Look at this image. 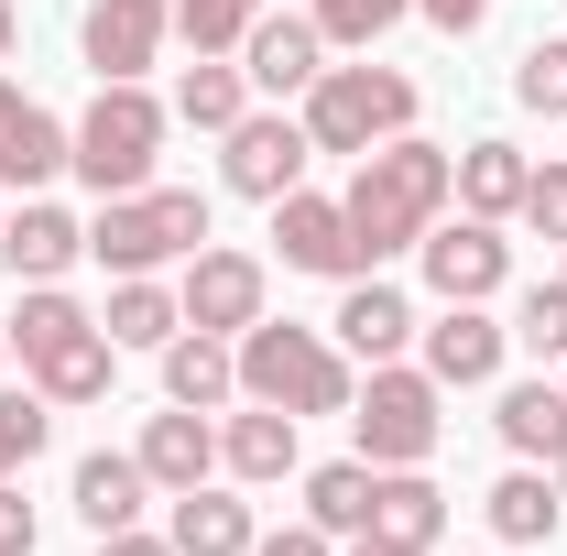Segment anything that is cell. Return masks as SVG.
Instances as JSON below:
<instances>
[{
	"instance_id": "cell-1",
	"label": "cell",
	"mask_w": 567,
	"mask_h": 556,
	"mask_svg": "<svg viewBox=\"0 0 567 556\" xmlns=\"http://www.w3.org/2000/svg\"><path fill=\"white\" fill-rule=\"evenodd\" d=\"M447 186H458V153H436V142L393 132V142H371V153H360V175H350V197H339V208H350L360 251L382 262V251H415L425 229H436Z\"/></svg>"
},
{
	"instance_id": "cell-11",
	"label": "cell",
	"mask_w": 567,
	"mask_h": 556,
	"mask_svg": "<svg viewBox=\"0 0 567 556\" xmlns=\"http://www.w3.org/2000/svg\"><path fill=\"white\" fill-rule=\"evenodd\" d=\"M306 153H317V142H306V121H262V110H240V121H229V186L274 208V197H295V186H306Z\"/></svg>"
},
{
	"instance_id": "cell-26",
	"label": "cell",
	"mask_w": 567,
	"mask_h": 556,
	"mask_svg": "<svg viewBox=\"0 0 567 556\" xmlns=\"http://www.w3.org/2000/svg\"><path fill=\"white\" fill-rule=\"evenodd\" d=\"M99 328H110V349H164L175 328H186V306H175L153 274H121V284H110V317H99Z\"/></svg>"
},
{
	"instance_id": "cell-14",
	"label": "cell",
	"mask_w": 567,
	"mask_h": 556,
	"mask_svg": "<svg viewBox=\"0 0 567 556\" xmlns=\"http://www.w3.org/2000/svg\"><path fill=\"white\" fill-rule=\"evenodd\" d=\"M317 55H328V33H317V22H295V11H262V22L240 33V76H251V87H274V99L317 87Z\"/></svg>"
},
{
	"instance_id": "cell-28",
	"label": "cell",
	"mask_w": 567,
	"mask_h": 556,
	"mask_svg": "<svg viewBox=\"0 0 567 556\" xmlns=\"http://www.w3.org/2000/svg\"><path fill=\"white\" fill-rule=\"evenodd\" d=\"M306 524H328V535H371V459H328V470H306Z\"/></svg>"
},
{
	"instance_id": "cell-37",
	"label": "cell",
	"mask_w": 567,
	"mask_h": 556,
	"mask_svg": "<svg viewBox=\"0 0 567 556\" xmlns=\"http://www.w3.org/2000/svg\"><path fill=\"white\" fill-rule=\"evenodd\" d=\"M251 556H328V524H284V535H251Z\"/></svg>"
},
{
	"instance_id": "cell-38",
	"label": "cell",
	"mask_w": 567,
	"mask_h": 556,
	"mask_svg": "<svg viewBox=\"0 0 567 556\" xmlns=\"http://www.w3.org/2000/svg\"><path fill=\"white\" fill-rule=\"evenodd\" d=\"M425 22H436V33H481V11H492V0H415Z\"/></svg>"
},
{
	"instance_id": "cell-17",
	"label": "cell",
	"mask_w": 567,
	"mask_h": 556,
	"mask_svg": "<svg viewBox=\"0 0 567 556\" xmlns=\"http://www.w3.org/2000/svg\"><path fill=\"white\" fill-rule=\"evenodd\" d=\"M164 393L197 404V415L229 404V393H240V339H218V328H175V339H164Z\"/></svg>"
},
{
	"instance_id": "cell-35",
	"label": "cell",
	"mask_w": 567,
	"mask_h": 556,
	"mask_svg": "<svg viewBox=\"0 0 567 556\" xmlns=\"http://www.w3.org/2000/svg\"><path fill=\"white\" fill-rule=\"evenodd\" d=\"M513 218H535L546 240H567V164H535V186H524V208Z\"/></svg>"
},
{
	"instance_id": "cell-7",
	"label": "cell",
	"mask_w": 567,
	"mask_h": 556,
	"mask_svg": "<svg viewBox=\"0 0 567 556\" xmlns=\"http://www.w3.org/2000/svg\"><path fill=\"white\" fill-rule=\"evenodd\" d=\"M350 425H360V459L371 470H425L436 459V371H393V360H371V382L350 393Z\"/></svg>"
},
{
	"instance_id": "cell-34",
	"label": "cell",
	"mask_w": 567,
	"mask_h": 556,
	"mask_svg": "<svg viewBox=\"0 0 567 556\" xmlns=\"http://www.w3.org/2000/svg\"><path fill=\"white\" fill-rule=\"evenodd\" d=\"M513 339L535 349V360H567V284H535V295H524V317H513Z\"/></svg>"
},
{
	"instance_id": "cell-31",
	"label": "cell",
	"mask_w": 567,
	"mask_h": 556,
	"mask_svg": "<svg viewBox=\"0 0 567 556\" xmlns=\"http://www.w3.org/2000/svg\"><path fill=\"white\" fill-rule=\"evenodd\" d=\"M44 436H55V415H44V393H0V481H22Z\"/></svg>"
},
{
	"instance_id": "cell-43",
	"label": "cell",
	"mask_w": 567,
	"mask_h": 556,
	"mask_svg": "<svg viewBox=\"0 0 567 556\" xmlns=\"http://www.w3.org/2000/svg\"><path fill=\"white\" fill-rule=\"evenodd\" d=\"M0 360H11V328H0Z\"/></svg>"
},
{
	"instance_id": "cell-8",
	"label": "cell",
	"mask_w": 567,
	"mask_h": 556,
	"mask_svg": "<svg viewBox=\"0 0 567 556\" xmlns=\"http://www.w3.org/2000/svg\"><path fill=\"white\" fill-rule=\"evenodd\" d=\"M415 262H425V284L447 295V306H481V295H502V274H513V251H502V218H436L415 240Z\"/></svg>"
},
{
	"instance_id": "cell-20",
	"label": "cell",
	"mask_w": 567,
	"mask_h": 556,
	"mask_svg": "<svg viewBox=\"0 0 567 556\" xmlns=\"http://www.w3.org/2000/svg\"><path fill=\"white\" fill-rule=\"evenodd\" d=\"M76 251H87V229H76L66 208H22V218H0V262H11L22 284H55Z\"/></svg>"
},
{
	"instance_id": "cell-16",
	"label": "cell",
	"mask_w": 567,
	"mask_h": 556,
	"mask_svg": "<svg viewBox=\"0 0 567 556\" xmlns=\"http://www.w3.org/2000/svg\"><path fill=\"white\" fill-rule=\"evenodd\" d=\"M132 459H142V481H153V491H197V481L218 470V436H208V415H197V404H175V415L142 425Z\"/></svg>"
},
{
	"instance_id": "cell-15",
	"label": "cell",
	"mask_w": 567,
	"mask_h": 556,
	"mask_svg": "<svg viewBox=\"0 0 567 556\" xmlns=\"http://www.w3.org/2000/svg\"><path fill=\"white\" fill-rule=\"evenodd\" d=\"M502 349H513V328H492L481 306H447L436 328H425V371H436V393H470V382H492Z\"/></svg>"
},
{
	"instance_id": "cell-3",
	"label": "cell",
	"mask_w": 567,
	"mask_h": 556,
	"mask_svg": "<svg viewBox=\"0 0 567 556\" xmlns=\"http://www.w3.org/2000/svg\"><path fill=\"white\" fill-rule=\"evenodd\" d=\"M11 349L33 360V382H44V404H99L110 393V328L76 306V295H55V284H33L22 295V317H11Z\"/></svg>"
},
{
	"instance_id": "cell-4",
	"label": "cell",
	"mask_w": 567,
	"mask_h": 556,
	"mask_svg": "<svg viewBox=\"0 0 567 556\" xmlns=\"http://www.w3.org/2000/svg\"><path fill=\"white\" fill-rule=\"evenodd\" d=\"M87 251L110 274H153V262H197L208 251V197L197 186H132V197H99Z\"/></svg>"
},
{
	"instance_id": "cell-23",
	"label": "cell",
	"mask_w": 567,
	"mask_h": 556,
	"mask_svg": "<svg viewBox=\"0 0 567 556\" xmlns=\"http://www.w3.org/2000/svg\"><path fill=\"white\" fill-rule=\"evenodd\" d=\"M175 556H251V502L229 491H175Z\"/></svg>"
},
{
	"instance_id": "cell-42",
	"label": "cell",
	"mask_w": 567,
	"mask_h": 556,
	"mask_svg": "<svg viewBox=\"0 0 567 556\" xmlns=\"http://www.w3.org/2000/svg\"><path fill=\"white\" fill-rule=\"evenodd\" d=\"M557 491H567V447H557Z\"/></svg>"
},
{
	"instance_id": "cell-33",
	"label": "cell",
	"mask_w": 567,
	"mask_h": 556,
	"mask_svg": "<svg viewBox=\"0 0 567 556\" xmlns=\"http://www.w3.org/2000/svg\"><path fill=\"white\" fill-rule=\"evenodd\" d=\"M404 11H415V0H317V33H328V44H382Z\"/></svg>"
},
{
	"instance_id": "cell-32",
	"label": "cell",
	"mask_w": 567,
	"mask_h": 556,
	"mask_svg": "<svg viewBox=\"0 0 567 556\" xmlns=\"http://www.w3.org/2000/svg\"><path fill=\"white\" fill-rule=\"evenodd\" d=\"M513 99H524V110H546V121H567V33H546V44L513 66Z\"/></svg>"
},
{
	"instance_id": "cell-22",
	"label": "cell",
	"mask_w": 567,
	"mask_h": 556,
	"mask_svg": "<svg viewBox=\"0 0 567 556\" xmlns=\"http://www.w3.org/2000/svg\"><path fill=\"white\" fill-rule=\"evenodd\" d=\"M492 425H502L513 459H546V470H557V447H567V382H513Z\"/></svg>"
},
{
	"instance_id": "cell-13",
	"label": "cell",
	"mask_w": 567,
	"mask_h": 556,
	"mask_svg": "<svg viewBox=\"0 0 567 556\" xmlns=\"http://www.w3.org/2000/svg\"><path fill=\"white\" fill-rule=\"evenodd\" d=\"M66 153H76V132L0 76V186H44V175H66Z\"/></svg>"
},
{
	"instance_id": "cell-12",
	"label": "cell",
	"mask_w": 567,
	"mask_h": 556,
	"mask_svg": "<svg viewBox=\"0 0 567 556\" xmlns=\"http://www.w3.org/2000/svg\"><path fill=\"white\" fill-rule=\"evenodd\" d=\"M175 306H186V328H218V339H240V328L262 317V262H251V251H197Z\"/></svg>"
},
{
	"instance_id": "cell-2",
	"label": "cell",
	"mask_w": 567,
	"mask_h": 556,
	"mask_svg": "<svg viewBox=\"0 0 567 556\" xmlns=\"http://www.w3.org/2000/svg\"><path fill=\"white\" fill-rule=\"evenodd\" d=\"M240 393L251 404H284V415H350V349L317 339V328H274V317H251L240 328Z\"/></svg>"
},
{
	"instance_id": "cell-5",
	"label": "cell",
	"mask_w": 567,
	"mask_h": 556,
	"mask_svg": "<svg viewBox=\"0 0 567 556\" xmlns=\"http://www.w3.org/2000/svg\"><path fill=\"white\" fill-rule=\"evenodd\" d=\"M415 132V76L393 66H317L306 87V142L317 153H371V142Z\"/></svg>"
},
{
	"instance_id": "cell-9",
	"label": "cell",
	"mask_w": 567,
	"mask_h": 556,
	"mask_svg": "<svg viewBox=\"0 0 567 556\" xmlns=\"http://www.w3.org/2000/svg\"><path fill=\"white\" fill-rule=\"evenodd\" d=\"M274 240H284V262L295 274H339V284H360L371 274V251H360V229H350V208L339 197H274Z\"/></svg>"
},
{
	"instance_id": "cell-30",
	"label": "cell",
	"mask_w": 567,
	"mask_h": 556,
	"mask_svg": "<svg viewBox=\"0 0 567 556\" xmlns=\"http://www.w3.org/2000/svg\"><path fill=\"white\" fill-rule=\"evenodd\" d=\"M251 22H262V0H175V33H186L197 55H229Z\"/></svg>"
},
{
	"instance_id": "cell-6",
	"label": "cell",
	"mask_w": 567,
	"mask_h": 556,
	"mask_svg": "<svg viewBox=\"0 0 567 556\" xmlns=\"http://www.w3.org/2000/svg\"><path fill=\"white\" fill-rule=\"evenodd\" d=\"M153 153H164V110H153V87L132 76V87H99L87 99L66 175H87L99 197H132V186H153Z\"/></svg>"
},
{
	"instance_id": "cell-10",
	"label": "cell",
	"mask_w": 567,
	"mask_h": 556,
	"mask_svg": "<svg viewBox=\"0 0 567 556\" xmlns=\"http://www.w3.org/2000/svg\"><path fill=\"white\" fill-rule=\"evenodd\" d=\"M164 33H175V0H87V66H99V87H132L164 55Z\"/></svg>"
},
{
	"instance_id": "cell-24",
	"label": "cell",
	"mask_w": 567,
	"mask_h": 556,
	"mask_svg": "<svg viewBox=\"0 0 567 556\" xmlns=\"http://www.w3.org/2000/svg\"><path fill=\"white\" fill-rule=\"evenodd\" d=\"M524 186H535V164H524L513 142H470V153H458V208L470 218H513Z\"/></svg>"
},
{
	"instance_id": "cell-44",
	"label": "cell",
	"mask_w": 567,
	"mask_h": 556,
	"mask_svg": "<svg viewBox=\"0 0 567 556\" xmlns=\"http://www.w3.org/2000/svg\"><path fill=\"white\" fill-rule=\"evenodd\" d=\"M557 284H567V274H557Z\"/></svg>"
},
{
	"instance_id": "cell-27",
	"label": "cell",
	"mask_w": 567,
	"mask_h": 556,
	"mask_svg": "<svg viewBox=\"0 0 567 556\" xmlns=\"http://www.w3.org/2000/svg\"><path fill=\"white\" fill-rule=\"evenodd\" d=\"M218 459H229L240 481H284V470H295V415H284V404H251V415H229Z\"/></svg>"
},
{
	"instance_id": "cell-29",
	"label": "cell",
	"mask_w": 567,
	"mask_h": 556,
	"mask_svg": "<svg viewBox=\"0 0 567 556\" xmlns=\"http://www.w3.org/2000/svg\"><path fill=\"white\" fill-rule=\"evenodd\" d=\"M240 110H251V76L218 66V55H197V66H186V87H175V121H197V132H229Z\"/></svg>"
},
{
	"instance_id": "cell-41",
	"label": "cell",
	"mask_w": 567,
	"mask_h": 556,
	"mask_svg": "<svg viewBox=\"0 0 567 556\" xmlns=\"http://www.w3.org/2000/svg\"><path fill=\"white\" fill-rule=\"evenodd\" d=\"M11 44H22V22H11V0H0V55H11Z\"/></svg>"
},
{
	"instance_id": "cell-21",
	"label": "cell",
	"mask_w": 567,
	"mask_h": 556,
	"mask_svg": "<svg viewBox=\"0 0 567 556\" xmlns=\"http://www.w3.org/2000/svg\"><path fill=\"white\" fill-rule=\"evenodd\" d=\"M142 459H110V447H99V459H76V481H66V502H76V524H87V535H121V524H132L142 513Z\"/></svg>"
},
{
	"instance_id": "cell-19",
	"label": "cell",
	"mask_w": 567,
	"mask_h": 556,
	"mask_svg": "<svg viewBox=\"0 0 567 556\" xmlns=\"http://www.w3.org/2000/svg\"><path fill=\"white\" fill-rule=\"evenodd\" d=\"M328 328H339V349H350V360H393V349L415 339V306H404L393 284L360 274L350 295H339V317H328Z\"/></svg>"
},
{
	"instance_id": "cell-40",
	"label": "cell",
	"mask_w": 567,
	"mask_h": 556,
	"mask_svg": "<svg viewBox=\"0 0 567 556\" xmlns=\"http://www.w3.org/2000/svg\"><path fill=\"white\" fill-rule=\"evenodd\" d=\"M350 556H415V546H393V535H360V546Z\"/></svg>"
},
{
	"instance_id": "cell-39",
	"label": "cell",
	"mask_w": 567,
	"mask_h": 556,
	"mask_svg": "<svg viewBox=\"0 0 567 556\" xmlns=\"http://www.w3.org/2000/svg\"><path fill=\"white\" fill-rule=\"evenodd\" d=\"M99 556H175V535H132L121 524V535H99Z\"/></svg>"
},
{
	"instance_id": "cell-36",
	"label": "cell",
	"mask_w": 567,
	"mask_h": 556,
	"mask_svg": "<svg viewBox=\"0 0 567 556\" xmlns=\"http://www.w3.org/2000/svg\"><path fill=\"white\" fill-rule=\"evenodd\" d=\"M0 556H33V502L0 481Z\"/></svg>"
},
{
	"instance_id": "cell-18",
	"label": "cell",
	"mask_w": 567,
	"mask_h": 556,
	"mask_svg": "<svg viewBox=\"0 0 567 556\" xmlns=\"http://www.w3.org/2000/svg\"><path fill=\"white\" fill-rule=\"evenodd\" d=\"M371 535H393V546H436L447 535V491L425 481V470H371Z\"/></svg>"
},
{
	"instance_id": "cell-25",
	"label": "cell",
	"mask_w": 567,
	"mask_h": 556,
	"mask_svg": "<svg viewBox=\"0 0 567 556\" xmlns=\"http://www.w3.org/2000/svg\"><path fill=\"white\" fill-rule=\"evenodd\" d=\"M567 524V491H557V470H513V481L492 491V535L502 546H546Z\"/></svg>"
}]
</instances>
